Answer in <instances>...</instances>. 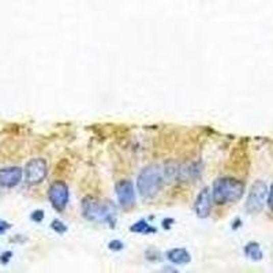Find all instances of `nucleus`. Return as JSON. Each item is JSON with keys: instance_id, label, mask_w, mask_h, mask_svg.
I'll use <instances>...</instances> for the list:
<instances>
[{"instance_id": "nucleus-1", "label": "nucleus", "mask_w": 273, "mask_h": 273, "mask_svg": "<svg viewBox=\"0 0 273 273\" xmlns=\"http://www.w3.org/2000/svg\"><path fill=\"white\" fill-rule=\"evenodd\" d=\"M82 214L84 217L93 223H108L114 226L116 208L109 201H101L98 198L86 197L82 201Z\"/></svg>"}, {"instance_id": "nucleus-2", "label": "nucleus", "mask_w": 273, "mask_h": 273, "mask_svg": "<svg viewBox=\"0 0 273 273\" xmlns=\"http://www.w3.org/2000/svg\"><path fill=\"white\" fill-rule=\"evenodd\" d=\"M244 183L234 178H218L212 186V198L217 205L231 204L243 195Z\"/></svg>"}, {"instance_id": "nucleus-3", "label": "nucleus", "mask_w": 273, "mask_h": 273, "mask_svg": "<svg viewBox=\"0 0 273 273\" xmlns=\"http://www.w3.org/2000/svg\"><path fill=\"white\" fill-rule=\"evenodd\" d=\"M165 178L161 167L159 165H147L139 173L137 179V187H138L139 194L145 198L155 197L163 187Z\"/></svg>"}, {"instance_id": "nucleus-4", "label": "nucleus", "mask_w": 273, "mask_h": 273, "mask_svg": "<svg viewBox=\"0 0 273 273\" xmlns=\"http://www.w3.org/2000/svg\"><path fill=\"white\" fill-rule=\"evenodd\" d=\"M48 200H49L51 205L54 206V209H56L58 212L64 210V208L68 204V200H70L68 186L62 181L54 182L48 189Z\"/></svg>"}, {"instance_id": "nucleus-5", "label": "nucleus", "mask_w": 273, "mask_h": 273, "mask_svg": "<svg viewBox=\"0 0 273 273\" xmlns=\"http://www.w3.org/2000/svg\"><path fill=\"white\" fill-rule=\"evenodd\" d=\"M48 175V164L44 159H32L25 165V179L29 185L41 183Z\"/></svg>"}, {"instance_id": "nucleus-6", "label": "nucleus", "mask_w": 273, "mask_h": 273, "mask_svg": "<svg viewBox=\"0 0 273 273\" xmlns=\"http://www.w3.org/2000/svg\"><path fill=\"white\" fill-rule=\"evenodd\" d=\"M266 185L264 182H256L254 185L252 186V190L249 193L247 202H246V209L250 212V213H256V212H260L262 209V206L265 204V198H266Z\"/></svg>"}, {"instance_id": "nucleus-7", "label": "nucleus", "mask_w": 273, "mask_h": 273, "mask_svg": "<svg viewBox=\"0 0 273 273\" xmlns=\"http://www.w3.org/2000/svg\"><path fill=\"white\" fill-rule=\"evenodd\" d=\"M212 201H213L212 190L209 187H204L197 195V200L194 204V209H195L198 217L205 218L209 216L210 210H212Z\"/></svg>"}, {"instance_id": "nucleus-8", "label": "nucleus", "mask_w": 273, "mask_h": 273, "mask_svg": "<svg viewBox=\"0 0 273 273\" xmlns=\"http://www.w3.org/2000/svg\"><path fill=\"white\" fill-rule=\"evenodd\" d=\"M116 195H118L119 204L123 208L131 206L135 202V191L134 185L130 181H120L116 183Z\"/></svg>"}, {"instance_id": "nucleus-9", "label": "nucleus", "mask_w": 273, "mask_h": 273, "mask_svg": "<svg viewBox=\"0 0 273 273\" xmlns=\"http://www.w3.org/2000/svg\"><path fill=\"white\" fill-rule=\"evenodd\" d=\"M23 171L19 167H7L0 169V186L13 189L21 183Z\"/></svg>"}, {"instance_id": "nucleus-10", "label": "nucleus", "mask_w": 273, "mask_h": 273, "mask_svg": "<svg viewBox=\"0 0 273 273\" xmlns=\"http://www.w3.org/2000/svg\"><path fill=\"white\" fill-rule=\"evenodd\" d=\"M167 258H168L172 264L175 265H186L189 264L191 261V257H190V253L183 247L179 249H172L167 253Z\"/></svg>"}, {"instance_id": "nucleus-11", "label": "nucleus", "mask_w": 273, "mask_h": 273, "mask_svg": "<svg viewBox=\"0 0 273 273\" xmlns=\"http://www.w3.org/2000/svg\"><path fill=\"white\" fill-rule=\"evenodd\" d=\"M130 231L135 232V234H142V235H149V234H155L156 228L152 227L151 224L145 221V220H139L134 226H131Z\"/></svg>"}, {"instance_id": "nucleus-12", "label": "nucleus", "mask_w": 273, "mask_h": 273, "mask_svg": "<svg viewBox=\"0 0 273 273\" xmlns=\"http://www.w3.org/2000/svg\"><path fill=\"white\" fill-rule=\"evenodd\" d=\"M244 253L247 254L250 258H256V260H260L261 258V252H260V249H258V244L256 243H250L246 246V249H244Z\"/></svg>"}, {"instance_id": "nucleus-13", "label": "nucleus", "mask_w": 273, "mask_h": 273, "mask_svg": "<svg viewBox=\"0 0 273 273\" xmlns=\"http://www.w3.org/2000/svg\"><path fill=\"white\" fill-rule=\"evenodd\" d=\"M52 228H54L58 234H63V232H66V230H67V227H66L62 221H59V220H55L54 223H52Z\"/></svg>"}, {"instance_id": "nucleus-14", "label": "nucleus", "mask_w": 273, "mask_h": 273, "mask_svg": "<svg viewBox=\"0 0 273 273\" xmlns=\"http://www.w3.org/2000/svg\"><path fill=\"white\" fill-rule=\"evenodd\" d=\"M108 247L111 249V250L119 252V250H122V249L125 247V244H123V242H120V240H112V242H109Z\"/></svg>"}, {"instance_id": "nucleus-15", "label": "nucleus", "mask_w": 273, "mask_h": 273, "mask_svg": "<svg viewBox=\"0 0 273 273\" xmlns=\"http://www.w3.org/2000/svg\"><path fill=\"white\" fill-rule=\"evenodd\" d=\"M10 227H11V226H10V224L7 223V221H3V220H0V235H3L5 232L9 231Z\"/></svg>"}, {"instance_id": "nucleus-16", "label": "nucleus", "mask_w": 273, "mask_h": 273, "mask_svg": "<svg viewBox=\"0 0 273 273\" xmlns=\"http://www.w3.org/2000/svg\"><path fill=\"white\" fill-rule=\"evenodd\" d=\"M42 217H44V213H42V210H36L32 214V218H33L34 221H41Z\"/></svg>"}, {"instance_id": "nucleus-17", "label": "nucleus", "mask_w": 273, "mask_h": 273, "mask_svg": "<svg viewBox=\"0 0 273 273\" xmlns=\"http://www.w3.org/2000/svg\"><path fill=\"white\" fill-rule=\"evenodd\" d=\"M269 205H270V208L273 209V186L272 190H270V197H269Z\"/></svg>"}]
</instances>
